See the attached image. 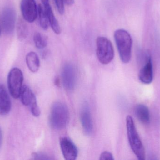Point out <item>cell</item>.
<instances>
[{
	"mask_svg": "<svg viewBox=\"0 0 160 160\" xmlns=\"http://www.w3.org/2000/svg\"><path fill=\"white\" fill-rule=\"evenodd\" d=\"M114 37L121 61L128 63L131 58L132 43L130 34L126 30L120 29L114 32Z\"/></svg>",
	"mask_w": 160,
	"mask_h": 160,
	"instance_id": "3957f363",
	"label": "cell"
},
{
	"mask_svg": "<svg viewBox=\"0 0 160 160\" xmlns=\"http://www.w3.org/2000/svg\"><path fill=\"white\" fill-rule=\"evenodd\" d=\"M64 3L68 6L72 5L74 3L75 0H63Z\"/></svg>",
	"mask_w": 160,
	"mask_h": 160,
	"instance_id": "603a6c76",
	"label": "cell"
},
{
	"mask_svg": "<svg viewBox=\"0 0 160 160\" xmlns=\"http://www.w3.org/2000/svg\"><path fill=\"white\" fill-rule=\"evenodd\" d=\"M96 54L101 64L108 65L114 57V50L111 41L105 37H98L96 40Z\"/></svg>",
	"mask_w": 160,
	"mask_h": 160,
	"instance_id": "277c9868",
	"label": "cell"
},
{
	"mask_svg": "<svg viewBox=\"0 0 160 160\" xmlns=\"http://www.w3.org/2000/svg\"><path fill=\"white\" fill-rule=\"evenodd\" d=\"M11 102L4 85H0V115H5L10 112Z\"/></svg>",
	"mask_w": 160,
	"mask_h": 160,
	"instance_id": "4fadbf2b",
	"label": "cell"
},
{
	"mask_svg": "<svg viewBox=\"0 0 160 160\" xmlns=\"http://www.w3.org/2000/svg\"><path fill=\"white\" fill-rule=\"evenodd\" d=\"M17 34L18 39L20 41L25 39L28 35V25L26 22L21 19H20L17 23Z\"/></svg>",
	"mask_w": 160,
	"mask_h": 160,
	"instance_id": "e0dca14e",
	"label": "cell"
},
{
	"mask_svg": "<svg viewBox=\"0 0 160 160\" xmlns=\"http://www.w3.org/2000/svg\"><path fill=\"white\" fill-rule=\"evenodd\" d=\"M20 8L24 20L32 23L36 19L38 14V6L35 0H22Z\"/></svg>",
	"mask_w": 160,
	"mask_h": 160,
	"instance_id": "ba28073f",
	"label": "cell"
},
{
	"mask_svg": "<svg viewBox=\"0 0 160 160\" xmlns=\"http://www.w3.org/2000/svg\"><path fill=\"white\" fill-rule=\"evenodd\" d=\"M127 134L130 146L139 160L145 159V150L138 134L133 118L130 116L126 118Z\"/></svg>",
	"mask_w": 160,
	"mask_h": 160,
	"instance_id": "7a4b0ae2",
	"label": "cell"
},
{
	"mask_svg": "<svg viewBox=\"0 0 160 160\" xmlns=\"http://www.w3.org/2000/svg\"><path fill=\"white\" fill-rule=\"evenodd\" d=\"M55 5L59 13L63 15L64 13V3L63 0H54Z\"/></svg>",
	"mask_w": 160,
	"mask_h": 160,
	"instance_id": "44dd1931",
	"label": "cell"
},
{
	"mask_svg": "<svg viewBox=\"0 0 160 160\" xmlns=\"http://www.w3.org/2000/svg\"><path fill=\"white\" fill-rule=\"evenodd\" d=\"M80 121L83 130L87 135H90L93 130L91 113L87 103L83 104L80 114Z\"/></svg>",
	"mask_w": 160,
	"mask_h": 160,
	"instance_id": "8fae6325",
	"label": "cell"
},
{
	"mask_svg": "<svg viewBox=\"0 0 160 160\" xmlns=\"http://www.w3.org/2000/svg\"><path fill=\"white\" fill-rule=\"evenodd\" d=\"M114 159L112 154L109 151H105L102 152L100 156L99 160H106Z\"/></svg>",
	"mask_w": 160,
	"mask_h": 160,
	"instance_id": "7402d4cb",
	"label": "cell"
},
{
	"mask_svg": "<svg viewBox=\"0 0 160 160\" xmlns=\"http://www.w3.org/2000/svg\"><path fill=\"white\" fill-rule=\"evenodd\" d=\"M42 3L44 10H45L47 17L48 18L50 25L51 26L52 29L55 34H60L61 33V27H60L58 20L53 14L52 8L50 5L49 1L48 0V1L42 2Z\"/></svg>",
	"mask_w": 160,
	"mask_h": 160,
	"instance_id": "5bb4252c",
	"label": "cell"
},
{
	"mask_svg": "<svg viewBox=\"0 0 160 160\" xmlns=\"http://www.w3.org/2000/svg\"><path fill=\"white\" fill-rule=\"evenodd\" d=\"M135 114L137 119L142 124L148 125L150 123L149 109L144 104H138L135 108Z\"/></svg>",
	"mask_w": 160,
	"mask_h": 160,
	"instance_id": "9a60e30c",
	"label": "cell"
},
{
	"mask_svg": "<svg viewBox=\"0 0 160 160\" xmlns=\"http://www.w3.org/2000/svg\"><path fill=\"white\" fill-rule=\"evenodd\" d=\"M78 72L76 67L70 63L65 64L62 71L63 85L66 90L72 91L77 85Z\"/></svg>",
	"mask_w": 160,
	"mask_h": 160,
	"instance_id": "52a82bcc",
	"label": "cell"
},
{
	"mask_svg": "<svg viewBox=\"0 0 160 160\" xmlns=\"http://www.w3.org/2000/svg\"><path fill=\"white\" fill-rule=\"evenodd\" d=\"M16 14L11 8H7L2 12L1 17V29L6 34H10L14 31Z\"/></svg>",
	"mask_w": 160,
	"mask_h": 160,
	"instance_id": "9c48e42d",
	"label": "cell"
},
{
	"mask_svg": "<svg viewBox=\"0 0 160 160\" xmlns=\"http://www.w3.org/2000/svg\"><path fill=\"white\" fill-rule=\"evenodd\" d=\"M32 157L34 160H51L52 158L47 154L43 153H37L35 152L32 153Z\"/></svg>",
	"mask_w": 160,
	"mask_h": 160,
	"instance_id": "ffe728a7",
	"label": "cell"
},
{
	"mask_svg": "<svg viewBox=\"0 0 160 160\" xmlns=\"http://www.w3.org/2000/svg\"><path fill=\"white\" fill-rule=\"evenodd\" d=\"M1 32H2V31H1V27H0V36H1Z\"/></svg>",
	"mask_w": 160,
	"mask_h": 160,
	"instance_id": "d4e9b609",
	"label": "cell"
},
{
	"mask_svg": "<svg viewBox=\"0 0 160 160\" xmlns=\"http://www.w3.org/2000/svg\"><path fill=\"white\" fill-rule=\"evenodd\" d=\"M60 147L65 159L75 160L78 157V151L76 145L69 138L62 137L60 140Z\"/></svg>",
	"mask_w": 160,
	"mask_h": 160,
	"instance_id": "30bf717a",
	"label": "cell"
},
{
	"mask_svg": "<svg viewBox=\"0 0 160 160\" xmlns=\"http://www.w3.org/2000/svg\"><path fill=\"white\" fill-rule=\"evenodd\" d=\"M38 17L39 24L41 28L45 30H48L49 26V21L44 10V8L40 4L38 5Z\"/></svg>",
	"mask_w": 160,
	"mask_h": 160,
	"instance_id": "ac0fdd59",
	"label": "cell"
},
{
	"mask_svg": "<svg viewBox=\"0 0 160 160\" xmlns=\"http://www.w3.org/2000/svg\"><path fill=\"white\" fill-rule=\"evenodd\" d=\"M23 75L18 68H14L9 71L8 76V85L9 93L13 98H19L22 87Z\"/></svg>",
	"mask_w": 160,
	"mask_h": 160,
	"instance_id": "5b68a950",
	"label": "cell"
},
{
	"mask_svg": "<svg viewBox=\"0 0 160 160\" xmlns=\"http://www.w3.org/2000/svg\"><path fill=\"white\" fill-rule=\"evenodd\" d=\"M139 79L140 81L144 84H149L153 81V65L150 56H148L146 63L140 70Z\"/></svg>",
	"mask_w": 160,
	"mask_h": 160,
	"instance_id": "7c38bea8",
	"label": "cell"
},
{
	"mask_svg": "<svg viewBox=\"0 0 160 160\" xmlns=\"http://www.w3.org/2000/svg\"><path fill=\"white\" fill-rule=\"evenodd\" d=\"M26 63L29 70L35 73L39 70L40 60L38 54L34 52H30L26 56Z\"/></svg>",
	"mask_w": 160,
	"mask_h": 160,
	"instance_id": "2e32d148",
	"label": "cell"
},
{
	"mask_svg": "<svg viewBox=\"0 0 160 160\" xmlns=\"http://www.w3.org/2000/svg\"><path fill=\"white\" fill-rule=\"evenodd\" d=\"M69 112L68 106L62 102H54L51 108L49 123L51 127L56 130L66 127L69 122Z\"/></svg>",
	"mask_w": 160,
	"mask_h": 160,
	"instance_id": "6da1fadb",
	"label": "cell"
},
{
	"mask_svg": "<svg viewBox=\"0 0 160 160\" xmlns=\"http://www.w3.org/2000/svg\"><path fill=\"white\" fill-rule=\"evenodd\" d=\"M20 97L23 105L30 107L31 113L34 116L38 117L40 115L41 111L38 105L36 97L32 90L27 85L22 86Z\"/></svg>",
	"mask_w": 160,
	"mask_h": 160,
	"instance_id": "8992f818",
	"label": "cell"
},
{
	"mask_svg": "<svg viewBox=\"0 0 160 160\" xmlns=\"http://www.w3.org/2000/svg\"><path fill=\"white\" fill-rule=\"evenodd\" d=\"M2 130L0 128V148L2 146Z\"/></svg>",
	"mask_w": 160,
	"mask_h": 160,
	"instance_id": "cb8c5ba5",
	"label": "cell"
},
{
	"mask_svg": "<svg viewBox=\"0 0 160 160\" xmlns=\"http://www.w3.org/2000/svg\"><path fill=\"white\" fill-rule=\"evenodd\" d=\"M33 40L36 47L40 49L46 48L48 44L47 37L38 32H36L34 34Z\"/></svg>",
	"mask_w": 160,
	"mask_h": 160,
	"instance_id": "d6986e66",
	"label": "cell"
}]
</instances>
